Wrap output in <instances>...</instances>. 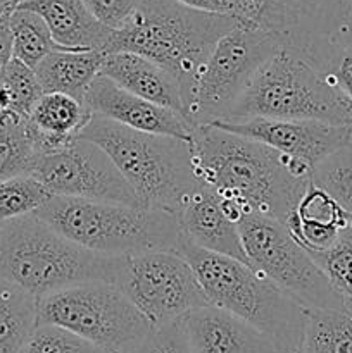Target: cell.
Wrapping results in <instances>:
<instances>
[{"label":"cell","instance_id":"cell-1","mask_svg":"<svg viewBox=\"0 0 352 353\" xmlns=\"http://www.w3.org/2000/svg\"><path fill=\"white\" fill-rule=\"evenodd\" d=\"M190 145L197 178L244 214L285 223L313 179L309 164L213 124L193 128Z\"/></svg>","mask_w":352,"mask_h":353},{"label":"cell","instance_id":"cell-2","mask_svg":"<svg viewBox=\"0 0 352 353\" xmlns=\"http://www.w3.org/2000/svg\"><path fill=\"white\" fill-rule=\"evenodd\" d=\"M240 23L178 0H140L133 14L113 30L106 54L131 52L171 72L182 88L186 117L204 62L219 38Z\"/></svg>","mask_w":352,"mask_h":353},{"label":"cell","instance_id":"cell-3","mask_svg":"<svg viewBox=\"0 0 352 353\" xmlns=\"http://www.w3.org/2000/svg\"><path fill=\"white\" fill-rule=\"evenodd\" d=\"M126 255L88 250L35 214L0 223V278L37 299L88 281L117 285Z\"/></svg>","mask_w":352,"mask_h":353},{"label":"cell","instance_id":"cell-4","mask_svg":"<svg viewBox=\"0 0 352 353\" xmlns=\"http://www.w3.org/2000/svg\"><path fill=\"white\" fill-rule=\"evenodd\" d=\"M78 137L109 155L147 209L178 216L200 185L190 140L131 130L97 114H92Z\"/></svg>","mask_w":352,"mask_h":353},{"label":"cell","instance_id":"cell-5","mask_svg":"<svg viewBox=\"0 0 352 353\" xmlns=\"http://www.w3.org/2000/svg\"><path fill=\"white\" fill-rule=\"evenodd\" d=\"M176 252L192 265L211 305L251 323L283 353H300L307 314L302 305L247 262L204 250L183 236Z\"/></svg>","mask_w":352,"mask_h":353},{"label":"cell","instance_id":"cell-6","mask_svg":"<svg viewBox=\"0 0 352 353\" xmlns=\"http://www.w3.org/2000/svg\"><path fill=\"white\" fill-rule=\"evenodd\" d=\"M35 216L75 243L107 255L176 252L182 238L176 214L124 203L52 195Z\"/></svg>","mask_w":352,"mask_h":353},{"label":"cell","instance_id":"cell-7","mask_svg":"<svg viewBox=\"0 0 352 353\" xmlns=\"http://www.w3.org/2000/svg\"><path fill=\"white\" fill-rule=\"evenodd\" d=\"M278 117L352 126V100L306 57L280 47L242 92L224 119Z\"/></svg>","mask_w":352,"mask_h":353},{"label":"cell","instance_id":"cell-8","mask_svg":"<svg viewBox=\"0 0 352 353\" xmlns=\"http://www.w3.org/2000/svg\"><path fill=\"white\" fill-rule=\"evenodd\" d=\"M255 24L306 57L352 100V0H269Z\"/></svg>","mask_w":352,"mask_h":353},{"label":"cell","instance_id":"cell-9","mask_svg":"<svg viewBox=\"0 0 352 353\" xmlns=\"http://www.w3.org/2000/svg\"><path fill=\"white\" fill-rule=\"evenodd\" d=\"M38 324L61 326L110 353H123L152 330L114 283L88 281L38 299Z\"/></svg>","mask_w":352,"mask_h":353},{"label":"cell","instance_id":"cell-10","mask_svg":"<svg viewBox=\"0 0 352 353\" xmlns=\"http://www.w3.org/2000/svg\"><path fill=\"white\" fill-rule=\"evenodd\" d=\"M247 264L304 309H344L342 299L313 255L300 247L283 223L247 214L238 223Z\"/></svg>","mask_w":352,"mask_h":353},{"label":"cell","instance_id":"cell-11","mask_svg":"<svg viewBox=\"0 0 352 353\" xmlns=\"http://www.w3.org/2000/svg\"><path fill=\"white\" fill-rule=\"evenodd\" d=\"M282 47L255 23H240L219 38L200 69L186 121L193 128L224 119L255 72Z\"/></svg>","mask_w":352,"mask_h":353},{"label":"cell","instance_id":"cell-12","mask_svg":"<svg viewBox=\"0 0 352 353\" xmlns=\"http://www.w3.org/2000/svg\"><path fill=\"white\" fill-rule=\"evenodd\" d=\"M117 286L152 327L173 323L195 307L209 305L192 265L178 252L126 255Z\"/></svg>","mask_w":352,"mask_h":353},{"label":"cell","instance_id":"cell-13","mask_svg":"<svg viewBox=\"0 0 352 353\" xmlns=\"http://www.w3.org/2000/svg\"><path fill=\"white\" fill-rule=\"evenodd\" d=\"M31 174L52 195L144 207L109 155L85 138L38 159Z\"/></svg>","mask_w":352,"mask_h":353},{"label":"cell","instance_id":"cell-14","mask_svg":"<svg viewBox=\"0 0 352 353\" xmlns=\"http://www.w3.org/2000/svg\"><path fill=\"white\" fill-rule=\"evenodd\" d=\"M213 126L264 143L282 154L316 168L331 154L352 143V126L314 119L231 117L213 121Z\"/></svg>","mask_w":352,"mask_h":353},{"label":"cell","instance_id":"cell-15","mask_svg":"<svg viewBox=\"0 0 352 353\" xmlns=\"http://www.w3.org/2000/svg\"><path fill=\"white\" fill-rule=\"evenodd\" d=\"M83 103L97 116L145 133L169 134L190 140L193 126L179 112L152 103L121 88L106 76L99 74L88 86Z\"/></svg>","mask_w":352,"mask_h":353},{"label":"cell","instance_id":"cell-16","mask_svg":"<svg viewBox=\"0 0 352 353\" xmlns=\"http://www.w3.org/2000/svg\"><path fill=\"white\" fill-rule=\"evenodd\" d=\"M176 323L195 353H283L268 334L211 303L188 310Z\"/></svg>","mask_w":352,"mask_h":353},{"label":"cell","instance_id":"cell-17","mask_svg":"<svg viewBox=\"0 0 352 353\" xmlns=\"http://www.w3.org/2000/svg\"><path fill=\"white\" fill-rule=\"evenodd\" d=\"M182 236L204 250L247 262L238 224L226 216L219 193L200 183L178 212Z\"/></svg>","mask_w":352,"mask_h":353},{"label":"cell","instance_id":"cell-18","mask_svg":"<svg viewBox=\"0 0 352 353\" xmlns=\"http://www.w3.org/2000/svg\"><path fill=\"white\" fill-rule=\"evenodd\" d=\"M10 7L33 10L43 17L61 50L106 52L113 34V30L100 23L83 0H21Z\"/></svg>","mask_w":352,"mask_h":353},{"label":"cell","instance_id":"cell-19","mask_svg":"<svg viewBox=\"0 0 352 353\" xmlns=\"http://www.w3.org/2000/svg\"><path fill=\"white\" fill-rule=\"evenodd\" d=\"M100 74L121 88L148 102L176 110L185 117V102L179 83L171 72L155 62L131 52H113L106 54Z\"/></svg>","mask_w":352,"mask_h":353},{"label":"cell","instance_id":"cell-20","mask_svg":"<svg viewBox=\"0 0 352 353\" xmlns=\"http://www.w3.org/2000/svg\"><path fill=\"white\" fill-rule=\"evenodd\" d=\"M92 117L83 100L66 93H43L26 119L28 133L40 157L62 150L78 138Z\"/></svg>","mask_w":352,"mask_h":353},{"label":"cell","instance_id":"cell-21","mask_svg":"<svg viewBox=\"0 0 352 353\" xmlns=\"http://www.w3.org/2000/svg\"><path fill=\"white\" fill-rule=\"evenodd\" d=\"M106 52L54 50L35 68L43 93H66L83 100L93 79L100 74Z\"/></svg>","mask_w":352,"mask_h":353},{"label":"cell","instance_id":"cell-22","mask_svg":"<svg viewBox=\"0 0 352 353\" xmlns=\"http://www.w3.org/2000/svg\"><path fill=\"white\" fill-rule=\"evenodd\" d=\"M37 326V296L0 278V353H23Z\"/></svg>","mask_w":352,"mask_h":353},{"label":"cell","instance_id":"cell-23","mask_svg":"<svg viewBox=\"0 0 352 353\" xmlns=\"http://www.w3.org/2000/svg\"><path fill=\"white\" fill-rule=\"evenodd\" d=\"M300 353H352V314L344 309H307Z\"/></svg>","mask_w":352,"mask_h":353},{"label":"cell","instance_id":"cell-24","mask_svg":"<svg viewBox=\"0 0 352 353\" xmlns=\"http://www.w3.org/2000/svg\"><path fill=\"white\" fill-rule=\"evenodd\" d=\"M26 119L14 110L0 112V181L31 174L40 159L28 133Z\"/></svg>","mask_w":352,"mask_h":353},{"label":"cell","instance_id":"cell-25","mask_svg":"<svg viewBox=\"0 0 352 353\" xmlns=\"http://www.w3.org/2000/svg\"><path fill=\"white\" fill-rule=\"evenodd\" d=\"M9 9L14 57L35 69L43 61L45 55L54 50H61L55 45L43 17L33 10L21 9V7H9Z\"/></svg>","mask_w":352,"mask_h":353},{"label":"cell","instance_id":"cell-26","mask_svg":"<svg viewBox=\"0 0 352 353\" xmlns=\"http://www.w3.org/2000/svg\"><path fill=\"white\" fill-rule=\"evenodd\" d=\"M311 255L342 299L344 310L352 314V226L342 230L330 248Z\"/></svg>","mask_w":352,"mask_h":353},{"label":"cell","instance_id":"cell-27","mask_svg":"<svg viewBox=\"0 0 352 353\" xmlns=\"http://www.w3.org/2000/svg\"><path fill=\"white\" fill-rule=\"evenodd\" d=\"M50 196L52 193L33 174L0 181V223L35 214Z\"/></svg>","mask_w":352,"mask_h":353},{"label":"cell","instance_id":"cell-28","mask_svg":"<svg viewBox=\"0 0 352 353\" xmlns=\"http://www.w3.org/2000/svg\"><path fill=\"white\" fill-rule=\"evenodd\" d=\"M313 181L337 200L352 226V143L320 162L313 171Z\"/></svg>","mask_w":352,"mask_h":353},{"label":"cell","instance_id":"cell-29","mask_svg":"<svg viewBox=\"0 0 352 353\" xmlns=\"http://www.w3.org/2000/svg\"><path fill=\"white\" fill-rule=\"evenodd\" d=\"M0 83L6 86L10 97V107L7 110H14L23 117L30 116L33 107L43 95V90H41L35 69L16 57L10 59Z\"/></svg>","mask_w":352,"mask_h":353},{"label":"cell","instance_id":"cell-30","mask_svg":"<svg viewBox=\"0 0 352 353\" xmlns=\"http://www.w3.org/2000/svg\"><path fill=\"white\" fill-rule=\"evenodd\" d=\"M293 210L299 219L309 221V223L333 226L338 230H345L347 226H351V217L347 216V212L338 205L337 200L326 190L317 186L313 179L300 195Z\"/></svg>","mask_w":352,"mask_h":353},{"label":"cell","instance_id":"cell-31","mask_svg":"<svg viewBox=\"0 0 352 353\" xmlns=\"http://www.w3.org/2000/svg\"><path fill=\"white\" fill-rule=\"evenodd\" d=\"M23 353H110L99 345L54 324H38Z\"/></svg>","mask_w":352,"mask_h":353},{"label":"cell","instance_id":"cell-32","mask_svg":"<svg viewBox=\"0 0 352 353\" xmlns=\"http://www.w3.org/2000/svg\"><path fill=\"white\" fill-rule=\"evenodd\" d=\"M123 353H195L190 348L178 323L162 324L152 327L150 333Z\"/></svg>","mask_w":352,"mask_h":353},{"label":"cell","instance_id":"cell-33","mask_svg":"<svg viewBox=\"0 0 352 353\" xmlns=\"http://www.w3.org/2000/svg\"><path fill=\"white\" fill-rule=\"evenodd\" d=\"M178 2L204 12L235 17L242 23H255L261 9V2L257 0H178Z\"/></svg>","mask_w":352,"mask_h":353},{"label":"cell","instance_id":"cell-34","mask_svg":"<svg viewBox=\"0 0 352 353\" xmlns=\"http://www.w3.org/2000/svg\"><path fill=\"white\" fill-rule=\"evenodd\" d=\"M93 16L110 30H117L133 14L140 0H83Z\"/></svg>","mask_w":352,"mask_h":353},{"label":"cell","instance_id":"cell-35","mask_svg":"<svg viewBox=\"0 0 352 353\" xmlns=\"http://www.w3.org/2000/svg\"><path fill=\"white\" fill-rule=\"evenodd\" d=\"M9 7H0V79L3 78L12 55V33L9 26Z\"/></svg>","mask_w":352,"mask_h":353},{"label":"cell","instance_id":"cell-36","mask_svg":"<svg viewBox=\"0 0 352 353\" xmlns=\"http://www.w3.org/2000/svg\"><path fill=\"white\" fill-rule=\"evenodd\" d=\"M17 0H0V7L3 6H12V3H16Z\"/></svg>","mask_w":352,"mask_h":353},{"label":"cell","instance_id":"cell-37","mask_svg":"<svg viewBox=\"0 0 352 353\" xmlns=\"http://www.w3.org/2000/svg\"><path fill=\"white\" fill-rule=\"evenodd\" d=\"M257 2H261V3H262V2H269V0H257Z\"/></svg>","mask_w":352,"mask_h":353},{"label":"cell","instance_id":"cell-38","mask_svg":"<svg viewBox=\"0 0 352 353\" xmlns=\"http://www.w3.org/2000/svg\"><path fill=\"white\" fill-rule=\"evenodd\" d=\"M17 2H21V0H17ZM17 2H16V3H17ZM12 6H14V3H12ZM9 7H10V6H9Z\"/></svg>","mask_w":352,"mask_h":353}]
</instances>
